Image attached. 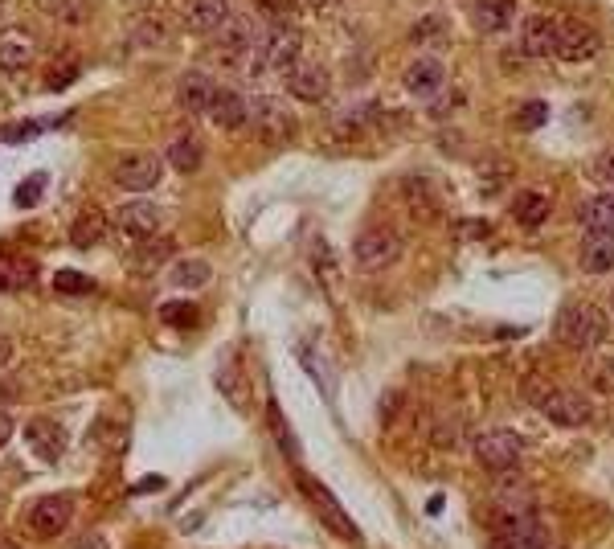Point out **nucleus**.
Here are the masks:
<instances>
[{"label": "nucleus", "mask_w": 614, "mask_h": 549, "mask_svg": "<svg viewBox=\"0 0 614 549\" xmlns=\"http://www.w3.org/2000/svg\"><path fill=\"white\" fill-rule=\"evenodd\" d=\"M553 341L565 345V349H594L606 341V316L594 308V304H565L553 320Z\"/></svg>", "instance_id": "f257e3e1"}, {"label": "nucleus", "mask_w": 614, "mask_h": 549, "mask_svg": "<svg viewBox=\"0 0 614 549\" xmlns=\"http://www.w3.org/2000/svg\"><path fill=\"white\" fill-rule=\"evenodd\" d=\"M299 50H303V37L295 25L287 29H267V37L254 41V62L250 70L254 74H287L291 66H299Z\"/></svg>", "instance_id": "f03ea898"}, {"label": "nucleus", "mask_w": 614, "mask_h": 549, "mask_svg": "<svg viewBox=\"0 0 614 549\" xmlns=\"http://www.w3.org/2000/svg\"><path fill=\"white\" fill-rule=\"evenodd\" d=\"M520 455H524L520 439H516L512 431H504V427H496V431H479V435H475V459L484 463L488 472H496V476L516 472V468H520Z\"/></svg>", "instance_id": "7ed1b4c3"}, {"label": "nucleus", "mask_w": 614, "mask_h": 549, "mask_svg": "<svg viewBox=\"0 0 614 549\" xmlns=\"http://www.w3.org/2000/svg\"><path fill=\"white\" fill-rule=\"evenodd\" d=\"M398 255H402V234L393 226H369L353 242V259L361 271H385Z\"/></svg>", "instance_id": "20e7f679"}, {"label": "nucleus", "mask_w": 614, "mask_h": 549, "mask_svg": "<svg viewBox=\"0 0 614 549\" xmlns=\"http://www.w3.org/2000/svg\"><path fill=\"white\" fill-rule=\"evenodd\" d=\"M246 119L254 123L258 140H267V144H287L295 136V115L279 99H271V95H258L250 103V115Z\"/></svg>", "instance_id": "39448f33"}, {"label": "nucleus", "mask_w": 614, "mask_h": 549, "mask_svg": "<svg viewBox=\"0 0 614 549\" xmlns=\"http://www.w3.org/2000/svg\"><path fill=\"white\" fill-rule=\"evenodd\" d=\"M598 46H602V37L586 21H557V29H553V50L549 54L561 58V62H586V58L598 54Z\"/></svg>", "instance_id": "423d86ee"}, {"label": "nucleus", "mask_w": 614, "mask_h": 549, "mask_svg": "<svg viewBox=\"0 0 614 549\" xmlns=\"http://www.w3.org/2000/svg\"><path fill=\"white\" fill-rule=\"evenodd\" d=\"M303 492H307V500H312V509H316V517L336 533V537H344V541H361V529H357V521L348 517L344 509H340V500L324 488V484H316L312 476H303Z\"/></svg>", "instance_id": "0eeeda50"}, {"label": "nucleus", "mask_w": 614, "mask_h": 549, "mask_svg": "<svg viewBox=\"0 0 614 549\" xmlns=\"http://www.w3.org/2000/svg\"><path fill=\"white\" fill-rule=\"evenodd\" d=\"M111 177H115V185L127 189V193H148V189L160 185L164 164H160V156H152V152H131V156H123V160L115 164Z\"/></svg>", "instance_id": "6e6552de"}, {"label": "nucleus", "mask_w": 614, "mask_h": 549, "mask_svg": "<svg viewBox=\"0 0 614 549\" xmlns=\"http://www.w3.org/2000/svg\"><path fill=\"white\" fill-rule=\"evenodd\" d=\"M115 230L127 234L131 242H140V238H152L160 230V205L144 201V197H131L123 205H115V214H111Z\"/></svg>", "instance_id": "1a4fd4ad"}, {"label": "nucleus", "mask_w": 614, "mask_h": 549, "mask_svg": "<svg viewBox=\"0 0 614 549\" xmlns=\"http://www.w3.org/2000/svg\"><path fill=\"white\" fill-rule=\"evenodd\" d=\"M541 414L557 422V427H586L594 410H590V398L578 390H549L541 398Z\"/></svg>", "instance_id": "9d476101"}, {"label": "nucleus", "mask_w": 614, "mask_h": 549, "mask_svg": "<svg viewBox=\"0 0 614 549\" xmlns=\"http://www.w3.org/2000/svg\"><path fill=\"white\" fill-rule=\"evenodd\" d=\"M25 443L37 459H46V463H58L62 451H66V431L58 427L54 418H29V427H25Z\"/></svg>", "instance_id": "9b49d317"}, {"label": "nucleus", "mask_w": 614, "mask_h": 549, "mask_svg": "<svg viewBox=\"0 0 614 549\" xmlns=\"http://www.w3.org/2000/svg\"><path fill=\"white\" fill-rule=\"evenodd\" d=\"M402 82H406V91H410V95H418V99H434L438 91L447 87V70H443V62H438V58H414V62L406 66Z\"/></svg>", "instance_id": "f8f14e48"}, {"label": "nucleus", "mask_w": 614, "mask_h": 549, "mask_svg": "<svg viewBox=\"0 0 614 549\" xmlns=\"http://www.w3.org/2000/svg\"><path fill=\"white\" fill-rule=\"evenodd\" d=\"M287 95L303 99V103H320L328 95V70L312 66V62H299L287 70Z\"/></svg>", "instance_id": "ddd939ff"}, {"label": "nucleus", "mask_w": 614, "mask_h": 549, "mask_svg": "<svg viewBox=\"0 0 614 549\" xmlns=\"http://www.w3.org/2000/svg\"><path fill=\"white\" fill-rule=\"evenodd\" d=\"M246 115H250V103L242 99V91H234V87H217V91H213L209 119L217 123V128L234 132V128H242V123H246Z\"/></svg>", "instance_id": "4468645a"}, {"label": "nucleus", "mask_w": 614, "mask_h": 549, "mask_svg": "<svg viewBox=\"0 0 614 549\" xmlns=\"http://www.w3.org/2000/svg\"><path fill=\"white\" fill-rule=\"evenodd\" d=\"M213 78L205 70H189L177 87V103L185 115H209V103H213Z\"/></svg>", "instance_id": "2eb2a0df"}, {"label": "nucleus", "mask_w": 614, "mask_h": 549, "mask_svg": "<svg viewBox=\"0 0 614 549\" xmlns=\"http://www.w3.org/2000/svg\"><path fill=\"white\" fill-rule=\"evenodd\" d=\"M33 533L41 537H58L70 525V496H46L33 504V517H29Z\"/></svg>", "instance_id": "dca6fc26"}, {"label": "nucleus", "mask_w": 614, "mask_h": 549, "mask_svg": "<svg viewBox=\"0 0 614 549\" xmlns=\"http://www.w3.org/2000/svg\"><path fill=\"white\" fill-rule=\"evenodd\" d=\"M250 50H254V29H250V21L230 13V21L217 29V58L238 62V58L250 54Z\"/></svg>", "instance_id": "f3484780"}, {"label": "nucleus", "mask_w": 614, "mask_h": 549, "mask_svg": "<svg viewBox=\"0 0 614 549\" xmlns=\"http://www.w3.org/2000/svg\"><path fill=\"white\" fill-rule=\"evenodd\" d=\"M578 263H582L586 275H606V271L614 267V234H606V230H586Z\"/></svg>", "instance_id": "a211bd4d"}, {"label": "nucleus", "mask_w": 614, "mask_h": 549, "mask_svg": "<svg viewBox=\"0 0 614 549\" xmlns=\"http://www.w3.org/2000/svg\"><path fill=\"white\" fill-rule=\"evenodd\" d=\"M516 17V0H475L471 5V25L479 33H500Z\"/></svg>", "instance_id": "6ab92c4d"}, {"label": "nucleus", "mask_w": 614, "mask_h": 549, "mask_svg": "<svg viewBox=\"0 0 614 549\" xmlns=\"http://www.w3.org/2000/svg\"><path fill=\"white\" fill-rule=\"evenodd\" d=\"M553 29H557L553 17H529L520 25V54L524 58H545L553 50Z\"/></svg>", "instance_id": "aec40b11"}, {"label": "nucleus", "mask_w": 614, "mask_h": 549, "mask_svg": "<svg viewBox=\"0 0 614 549\" xmlns=\"http://www.w3.org/2000/svg\"><path fill=\"white\" fill-rule=\"evenodd\" d=\"M189 29L193 33H217L230 21V0H189Z\"/></svg>", "instance_id": "412c9836"}, {"label": "nucleus", "mask_w": 614, "mask_h": 549, "mask_svg": "<svg viewBox=\"0 0 614 549\" xmlns=\"http://www.w3.org/2000/svg\"><path fill=\"white\" fill-rule=\"evenodd\" d=\"M172 287H181V291H197V287H205L209 279H213V267L205 263V259H177L168 267V275H164Z\"/></svg>", "instance_id": "4be33fe9"}, {"label": "nucleus", "mask_w": 614, "mask_h": 549, "mask_svg": "<svg viewBox=\"0 0 614 549\" xmlns=\"http://www.w3.org/2000/svg\"><path fill=\"white\" fill-rule=\"evenodd\" d=\"M33 263L25 255H13V250H0V291H21L33 283Z\"/></svg>", "instance_id": "5701e85b"}, {"label": "nucleus", "mask_w": 614, "mask_h": 549, "mask_svg": "<svg viewBox=\"0 0 614 549\" xmlns=\"http://www.w3.org/2000/svg\"><path fill=\"white\" fill-rule=\"evenodd\" d=\"M578 222H582L586 230H606V234H614V193L590 197V201L578 209Z\"/></svg>", "instance_id": "b1692460"}, {"label": "nucleus", "mask_w": 614, "mask_h": 549, "mask_svg": "<svg viewBox=\"0 0 614 549\" xmlns=\"http://www.w3.org/2000/svg\"><path fill=\"white\" fill-rule=\"evenodd\" d=\"M447 37H451V25H447V17H438V13H426V17L410 29V41H414V46H430V50H443Z\"/></svg>", "instance_id": "393cba45"}, {"label": "nucleus", "mask_w": 614, "mask_h": 549, "mask_svg": "<svg viewBox=\"0 0 614 549\" xmlns=\"http://www.w3.org/2000/svg\"><path fill=\"white\" fill-rule=\"evenodd\" d=\"M201 156H205V148H201V140L197 136H177L168 144V164L177 168V173H197V164H201Z\"/></svg>", "instance_id": "a878e982"}, {"label": "nucleus", "mask_w": 614, "mask_h": 549, "mask_svg": "<svg viewBox=\"0 0 614 549\" xmlns=\"http://www.w3.org/2000/svg\"><path fill=\"white\" fill-rule=\"evenodd\" d=\"M512 218L520 226H541L549 218V197L545 193H533V189H524L516 201H512Z\"/></svg>", "instance_id": "bb28decb"}, {"label": "nucleus", "mask_w": 614, "mask_h": 549, "mask_svg": "<svg viewBox=\"0 0 614 549\" xmlns=\"http://www.w3.org/2000/svg\"><path fill=\"white\" fill-rule=\"evenodd\" d=\"M29 62H33V46H29L25 37H17V33L0 37V70L17 74V70H25Z\"/></svg>", "instance_id": "cd10ccee"}, {"label": "nucleus", "mask_w": 614, "mask_h": 549, "mask_svg": "<svg viewBox=\"0 0 614 549\" xmlns=\"http://www.w3.org/2000/svg\"><path fill=\"white\" fill-rule=\"evenodd\" d=\"M41 5H46L54 21H66V25H82L91 17V0H41Z\"/></svg>", "instance_id": "c85d7f7f"}, {"label": "nucleus", "mask_w": 614, "mask_h": 549, "mask_svg": "<svg viewBox=\"0 0 614 549\" xmlns=\"http://www.w3.org/2000/svg\"><path fill=\"white\" fill-rule=\"evenodd\" d=\"M103 234H107V222H103L99 214H82V218L74 222V230H70V242H74L78 250H86V246L103 242Z\"/></svg>", "instance_id": "c756f323"}, {"label": "nucleus", "mask_w": 614, "mask_h": 549, "mask_svg": "<svg viewBox=\"0 0 614 549\" xmlns=\"http://www.w3.org/2000/svg\"><path fill=\"white\" fill-rule=\"evenodd\" d=\"M262 21H267L271 29H287L295 25V0H254Z\"/></svg>", "instance_id": "7c9ffc66"}, {"label": "nucleus", "mask_w": 614, "mask_h": 549, "mask_svg": "<svg viewBox=\"0 0 614 549\" xmlns=\"http://www.w3.org/2000/svg\"><path fill=\"white\" fill-rule=\"evenodd\" d=\"M549 119V107L541 103V99H529L524 107H516V115H512V123L520 132H533V128H541V123Z\"/></svg>", "instance_id": "2f4dec72"}, {"label": "nucleus", "mask_w": 614, "mask_h": 549, "mask_svg": "<svg viewBox=\"0 0 614 549\" xmlns=\"http://www.w3.org/2000/svg\"><path fill=\"white\" fill-rule=\"evenodd\" d=\"M41 197H46V177L41 173H33L25 185H17V193H13V201H17V209H33Z\"/></svg>", "instance_id": "473e14b6"}, {"label": "nucleus", "mask_w": 614, "mask_h": 549, "mask_svg": "<svg viewBox=\"0 0 614 549\" xmlns=\"http://www.w3.org/2000/svg\"><path fill=\"white\" fill-rule=\"evenodd\" d=\"M54 287H58L62 295H86V291H95V283L86 279L82 271H58V275H54Z\"/></svg>", "instance_id": "72a5a7b5"}, {"label": "nucleus", "mask_w": 614, "mask_h": 549, "mask_svg": "<svg viewBox=\"0 0 614 549\" xmlns=\"http://www.w3.org/2000/svg\"><path fill=\"white\" fill-rule=\"evenodd\" d=\"M369 115H373V107H348V111H340L336 115V132H344V136L361 132L365 123H369Z\"/></svg>", "instance_id": "f704fd0d"}, {"label": "nucleus", "mask_w": 614, "mask_h": 549, "mask_svg": "<svg viewBox=\"0 0 614 549\" xmlns=\"http://www.w3.org/2000/svg\"><path fill=\"white\" fill-rule=\"evenodd\" d=\"M271 427H275V439H279L283 455H287V459H295V455H299V443L291 439V431H287V422H283V414H279V406H275V402H271Z\"/></svg>", "instance_id": "c9c22d12"}, {"label": "nucleus", "mask_w": 614, "mask_h": 549, "mask_svg": "<svg viewBox=\"0 0 614 549\" xmlns=\"http://www.w3.org/2000/svg\"><path fill=\"white\" fill-rule=\"evenodd\" d=\"M594 181H602V185H614V144L610 148H602L598 156H594Z\"/></svg>", "instance_id": "e433bc0d"}, {"label": "nucleus", "mask_w": 614, "mask_h": 549, "mask_svg": "<svg viewBox=\"0 0 614 549\" xmlns=\"http://www.w3.org/2000/svg\"><path fill=\"white\" fill-rule=\"evenodd\" d=\"M455 107H463V91H438V95H434L430 115H434V119H447Z\"/></svg>", "instance_id": "4c0bfd02"}, {"label": "nucleus", "mask_w": 614, "mask_h": 549, "mask_svg": "<svg viewBox=\"0 0 614 549\" xmlns=\"http://www.w3.org/2000/svg\"><path fill=\"white\" fill-rule=\"evenodd\" d=\"M160 316H164L168 324H177V328H189V324H197V312H193L189 304H164V308H160Z\"/></svg>", "instance_id": "58836bf2"}, {"label": "nucleus", "mask_w": 614, "mask_h": 549, "mask_svg": "<svg viewBox=\"0 0 614 549\" xmlns=\"http://www.w3.org/2000/svg\"><path fill=\"white\" fill-rule=\"evenodd\" d=\"M78 78V62H66V66H54L50 70V91H62Z\"/></svg>", "instance_id": "ea45409f"}, {"label": "nucleus", "mask_w": 614, "mask_h": 549, "mask_svg": "<svg viewBox=\"0 0 614 549\" xmlns=\"http://www.w3.org/2000/svg\"><path fill=\"white\" fill-rule=\"evenodd\" d=\"M13 439V418L5 414V410H0V447H5Z\"/></svg>", "instance_id": "a19ab883"}, {"label": "nucleus", "mask_w": 614, "mask_h": 549, "mask_svg": "<svg viewBox=\"0 0 614 549\" xmlns=\"http://www.w3.org/2000/svg\"><path fill=\"white\" fill-rule=\"evenodd\" d=\"M78 549H107V541L99 533H86V541H78Z\"/></svg>", "instance_id": "79ce46f5"}, {"label": "nucleus", "mask_w": 614, "mask_h": 549, "mask_svg": "<svg viewBox=\"0 0 614 549\" xmlns=\"http://www.w3.org/2000/svg\"><path fill=\"white\" fill-rule=\"evenodd\" d=\"M9 357H13V341L9 336H0V365H9Z\"/></svg>", "instance_id": "37998d69"}, {"label": "nucleus", "mask_w": 614, "mask_h": 549, "mask_svg": "<svg viewBox=\"0 0 614 549\" xmlns=\"http://www.w3.org/2000/svg\"><path fill=\"white\" fill-rule=\"evenodd\" d=\"M312 9H332V5H340V0H307Z\"/></svg>", "instance_id": "c03bdc74"}, {"label": "nucleus", "mask_w": 614, "mask_h": 549, "mask_svg": "<svg viewBox=\"0 0 614 549\" xmlns=\"http://www.w3.org/2000/svg\"><path fill=\"white\" fill-rule=\"evenodd\" d=\"M610 308H614V291H610Z\"/></svg>", "instance_id": "a18cd8bd"}]
</instances>
